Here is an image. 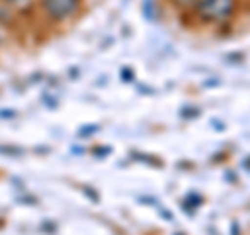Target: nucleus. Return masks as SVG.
<instances>
[{
  "label": "nucleus",
  "mask_w": 250,
  "mask_h": 235,
  "mask_svg": "<svg viewBox=\"0 0 250 235\" xmlns=\"http://www.w3.org/2000/svg\"><path fill=\"white\" fill-rule=\"evenodd\" d=\"M238 0H198V4L194 9L205 23L221 25V23L233 19V15L238 13Z\"/></svg>",
  "instance_id": "obj_1"
},
{
  "label": "nucleus",
  "mask_w": 250,
  "mask_h": 235,
  "mask_svg": "<svg viewBox=\"0 0 250 235\" xmlns=\"http://www.w3.org/2000/svg\"><path fill=\"white\" fill-rule=\"evenodd\" d=\"M82 0H40V9L46 15V19L54 23L67 21L80 11Z\"/></svg>",
  "instance_id": "obj_2"
},
{
  "label": "nucleus",
  "mask_w": 250,
  "mask_h": 235,
  "mask_svg": "<svg viewBox=\"0 0 250 235\" xmlns=\"http://www.w3.org/2000/svg\"><path fill=\"white\" fill-rule=\"evenodd\" d=\"M34 0H2V4H6V6H15V9H23V6H27V4H31Z\"/></svg>",
  "instance_id": "obj_3"
},
{
  "label": "nucleus",
  "mask_w": 250,
  "mask_h": 235,
  "mask_svg": "<svg viewBox=\"0 0 250 235\" xmlns=\"http://www.w3.org/2000/svg\"><path fill=\"white\" fill-rule=\"evenodd\" d=\"M173 4H177L179 9H192V6H196L198 4V0H173Z\"/></svg>",
  "instance_id": "obj_4"
}]
</instances>
